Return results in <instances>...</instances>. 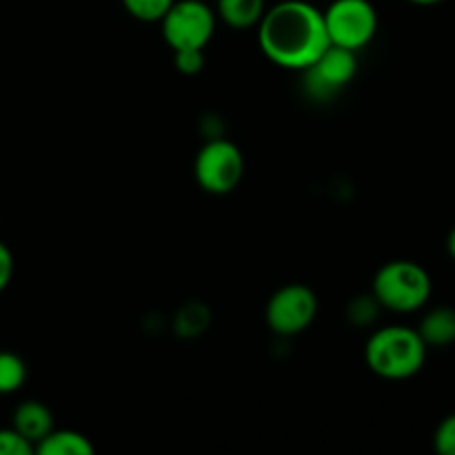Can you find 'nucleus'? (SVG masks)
<instances>
[{"mask_svg": "<svg viewBox=\"0 0 455 455\" xmlns=\"http://www.w3.org/2000/svg\"><path fill=\"white\" fill-rule=\"evenodd\" d=\"M258 44L274 65L305 71L331 44L323 9L307 0H283L274 4L258 22Z\"/></svg>", "mask_w": 455, "mask_h": 455, "instance_id": "nucleus-1", "label": "nucleus"}, {"mask_svg": "<svg viewBox=\"0 0 455 455\" xmlns=\"http://www.w3.org/2000/svg\"><path fill=\"white\" fill-rule=\"evenodd\" d=\"M427 349L418 329L391 324L371 333L364 345V363L385 380H407L425 367Z\"/></svg>", "mask_w": 455, "mask_h": 455, "instance_id": "nucleus-2", "label": "nucleus"}, {"mask_svg": "<svg viewBox=\"0 0 455 455\" xmlns=\"http://www.w3.org/2000/svg\"><path fill=\"white\" fill-rule=\"evenodd\" d=\"M434 283L422 265L413 260H391L373 275V298L382 309L413 314L429 302Z\"/></svg>", "mask_w": 455, "mask_h": 455, "instance_id": "nucleus-3", "label": "nucleus"}, {"mask_svg": "<svg viewBox=\"0 0 455 455\" xmlns=\"http://www.w3.org/2000/svg\"><path fill=\"white\" fill-rule=\"evenodd\" d=\"M216 9L204 0H176L164 13L163 38L169 47L176 49H204L216 34Z\"/></svg>", "mask_w": 455, "mask_h": 455, "instance_id": "nucleus-4", "label": "nucleus"}, {"mask_svg": "<svg viewBox=\"0 0 455 455\" xmlns=\"http://www.w3.org/2000/svg\"><path fill=\"white\" fill-rule=\"evenodd\" d=\"M329 43L360 52L378 31V12L371 0H333L323 12Z\"/></svg>", "mask_w": 455, "mask_h": 455, "instance_id": "nucleus-5", "label": "nucleus"}, {"mask_svg": "<svg viewBox=\"0 0 455 455\" xmlns=\"http://www.w3.org/2000/svg\"><path fill=\"white\" fill-rule=\"evenodd\" d=\"M194 176L200 189L212 196H227L240 185L244 176V156L231 140H209L198 151Z\"/></svg>", "mask_w": 455, "mask_h": 455, "instance_id": "nucleus-6", "label": "nucleus"}, {"mask_svg": "<svg viewBox=\"0 0 455 455\" xmlns=\"http://www.w3.org/2000/svg\"><path fill=\"white\" fill-rule=\"evenodd\" d=\"M318 315V296L307 284H284L267 302L265 318L275 336L293 338Z\"/></svg>", "mask_w": 455, "mask_h": 455, "instance_id": "nucleus-7", "label": "nucleus"}, {"mask_svg": "<svg viewBox=\"0 0 455 455\" xmlns=\"http://www.w3.org/2000/svg\"><path fill=\"white\" fill-rule=\"evenodd\" d=\"M355 53L358 52L329 44L320 53L318 60L302 71L309 96L318 98V100H329L338 92H342L358 74V56Z\"/></svg>", "mask_w": 455, "mask_h": 455, "instance_id": "nucleus-8", "label": "nucleus"}, {"mask_svg": "<svg viewBox=\"0 0 455 455\" xmlns=\"http://www.w3.org/2000/svg\"><path fill=\"white\" fill-rule=\"evenodd\" d=\"M12 427L22 435V438L29 440L36 449V444H38L49 431H53V413L47 404L38 403V400H25V403H20L13 409Z\"/></svg>", "mask_w": 455, "mask_h": 455, "instance_id": "nucleus-9", "label": "nucleus"}, {"mask_svg": "<svg viewBox=\"0 0 455 455\" xmlns=\"http://www.w3.org/2000/svg\"><path fill=\"white\" fill-rule=\"evenodd\" d=\"M418 333L427 347H449L455 342V309L453 307H435L427 311L420 320Z\"/></svg>", "mask_w": 455, "mask_h": 455, "instance_id": "nucleus-10", "label": "nucleus"}, {"mask_svg": "<svg viewBox=\"0 0 455 455\" xmlns=\"http://www.w3.org/2000/svg\"><path fill=\"white\" fill-rule=\"evenodd\" d=\"M267 12L265 0H216V16L231 29H251L258 27Z\"/></svg>", "mask_w": 455, "mask_h": 455, "instance_id": "nucleus-11", "label": "nucleus"}, {"mask_svg": "<svg viewBox=\"0 0 455 455\" xmlns=\"http://www.w3.org/2000/svg\"><path fill=\"white\" fill-rule=\"evenodd\" d=\"M36 453L40 455H93V444L78 431L53 429L36 444Z\"/></svg>", "mask_w": 455, "mask_h": 455, "instance_id": "nucleus-12", "label": "nucleus"}, {"mask_svg": "<svg viewBox=\"0 0 455 455\" xmlns=\"http://www.w3.org/2000/svg\"><path fill=\"white\" fill-rule=\"evenodd\" d=\"M27 380V364L13 351H0V395L16 394Z\"/></svg>", "mask_w": 455, "mask_h": 455, "instance_id": "nucleus-13", "label": "nucleus"}, {"mask_svg": "<svg viewBox=\"0 0 455 455\" xmlns=\"http://www.w3.org/2000/svg\"><path fill=\"white\" fill-rule=\"evenodd\" d=\"M176 0H123L124 12L140 22H160Z\"/></svg>", "mask_w": 455, "mask_h": 455, "instance_id": "nucleus-14", "label": "nucleus"}, {"mask_svg": "<svg viewBox=\"0 0 455 455\" xmlns=\"http://www.w3.org/2000/svg\"><path fill=\"white\" fill-rule=\"evenodd\" d=\"M36 453L34 444L22 438L13 427L0 429V455H31Z\"/></svg>", "mask_w": 455, "mask_h": 455, "instance_id": "nucleus-15", "label": "nucleus"}, {"mask_svg": "<svg viewBox=\"0 0 455 455\" xmlns=\"http://www.w3.org/2000/svg\"><path fill=\"white\" fill-rule=\"evenodd\" d=\"M176 69L185 76H196L204 67V49H176L173 52Z\"/></svg>", "mask_w": 455, "mask_h": 455, "instance_id": "nucleus-16", "label": "nucleus"}, {"mask_svg": "<svg viewBox=\"0 0 455 455\" xmlns=\"http://www.w3.org/2000/svg\"><path fill=\"white\" fill-rule=\"evenodd\" d=\"M434 447L440 455H455V413L438 425L434 434Z\"/></svg>", "mask_w": 455, "mask_h": 455, "instance_id": "nucleus-17", "label": "nucleus"}, {"mask_svg": "<svg viewBox=\"0 0 455 455\" xmlns=\"http://www.w3.org/2000/svg\"><path fill=\"white\" fill-rule=\"evenodd\" d=\"M13 278V253L4 243H0V293L9 287Z\"/></svg>", "mask_w": 455, "mask_h": 455, "instance_id": "nucleus-18", "label": "nucleus"}, {"mask_svg": "<svg viewBox=\"0 0 455 455\" xmlns=\"http://www.w3.org/2000/svg\"><path fill=\"white\" fill-rule=\"evenodd\" d=\"M447 251H449V256L453 258V262H455V227L451 231H449V235H447Z\"/></svg>", "mask_w": 455, "mask_h": 455, "instance_id": "nucleus-19", "label": "nucleus"}, {"mask_svg": "<svg viewBox=\"0 0 455 455\" xmlns=\"http://www.w3.org/2000/svg\"><path fill=\"white\" fill-rule=\"evenodd\" d=\"M409 3L420 4V7H431V4H440V3H444V0H409Z\"/></svg>", "mask_w": 455, "mask_h": 455, "instance_id": "nucleus-20", "label": "nucleus"}]
</instances>
